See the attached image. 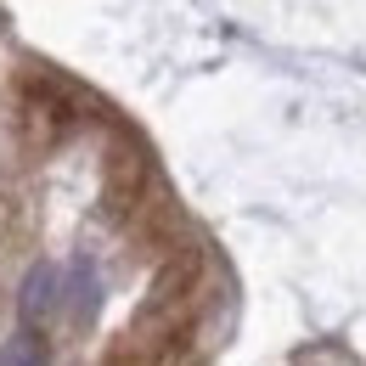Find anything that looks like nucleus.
<instances>
[{"mask_svg": "<svg viewBox=\"0 0 366 366\" xmlns=\"http://www.w3.org/2000/svg\"><path fill=\"white\" fill-rule=\"evenodd\" d=\"M17 124L29 130L34 147H51V141L74 136V124H79L74 85L56 79V74H46V68H29V74L17 79Z\"/></svg>", "mask_w": 366, "mask_h": 366, "instance_id": "2", "label": "nucleus"}, {"mask_svg": "<svg viewBox=\"0 0 366 366\" xmlns=\"http://www.w3.org/2000/svg\"><path fill=\"white\" fill-rule=\"evenodd\" d=\"M152 192H158L152 152H147V141L136 130H124V136L107 147V164H102V214L119 220V226H130L141 209H147Z\"/></svg>", "mask_w": 366, "mask_h": 366, "instance_id": "1", "label": "nucleus"}, {"mask_svg": "<svg viewBox=\"0 0 366 366\" xmlns=\"http://www.w3.org/2000/svg\"><path fill=\"white\" fill-rule=\"evenodd\" d=\"M51 287H56V271H51V265H40V271L29 276V293H23V316L29 321H40L51 310V299H56Z\"/></svg>", "mask_w": 366, "mask_h": 366, "instance_id": "3", "label": "nucleus"}, {"mask_svg": "<svg viewBox=\"0 0 366 366\" xmlns=\"http://www.w3.org/2000/svg\"><path fill=\"white\" fill-rule=\"evenodd\" d=\"M0 366H46V350H40L34 338H17V344L0 350Z\"/></svg>", "mask_w": 366, "mask_h": 366, "instance_id": "4", "label": "nucleus"}]
</instances>
